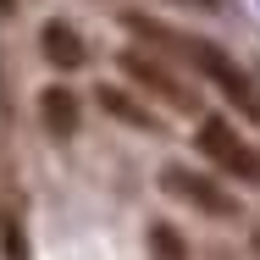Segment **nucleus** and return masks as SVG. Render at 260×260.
Masks as SVG:
<instances>
[{"label":"nucleus","mask_w":260,"mask_h":260,"mask_svg":"<svg viewBox=\"0 0 260 260\" xmlns=\"http://www.w3.org/2000/svg\"><path fill=\"white\" fill-rule=\"evenodd\" d=\"M122 72H127L133 83H144L150 94H160L166 105H177V111H188V105H194V94H188V89H183V83H177V78L160 67V61H150V55L127 50V55H122Z\"/></svg>","instance_id":"4"},{"label":"nucleus","mask_w":260,"mask_h":260,"mask_svg":"<svg viewBox=\"0 0 260 260\" xmlns=\"http://www.w3.org/2000/svg\"><path fill=\"white\" fill-rule=\"evenodd\" d=\"M39 116H45V127H50L55 139H72V133H78V94L61 89V83L45 89V94H39Z\"/></svg>","instance_id":"6"},{"label":"nucleus","mask_w":260,"mask_h":260,"mask_svg":"<svg viewBox=\"0 0 260 260\" xmlns=\"http://www.w3.org/2000/svg\"><path fill=\"white\" fill-rule=\"evenodd\" d=\"M100 105L111 111V116H122L127 127H139V133H155V116H150L144 105H133L127 94H122V89H100Z\"/></svg>","instance_id":"7"},{"label":"nucleus","mask_w":260,"mask_h":260,"mask_svg":"<svg viewBox=\"0 0 260 260\" xmlns=\"http://www.w3.org/2000/svg\"><path fill=\"white\" fill-rule=\"evenodd\" d=\"M11 6H17V0H0V11H11Z\"/></svg>","instance_id":"10"},{"label":"nucleus","mask_w":260,"mask_h":260,"mask_svg":"<svg viewBox=\"0 0 260 260\" xmlns=\"http://www.w3.org/2000/svg\"><path fill=\"white\" fill-rule=\"evenodd\" d=\"M160 183H166V194H177L183 205L205 210V216H238V205L210 183V177H200V172H188V166H166L160 172Z\"/></svg>","instance_id":"3"},{"label":"nucleus","mask_w":260,"mask_h":260,"mask_svg":"<svg viewBox=\"0 0 260 260\" xmlns=\"http://www.w3.org/2000/svg\"><path fill=\"white\" fill-rule=\"evenodd\" d=\"M255 255H260V233H255Z\"/></svg>","instance_id":"11"},{"label":"nucleus","mask_w":260,"mask_h":260,"mask_svg":"<svg viewBox=\"0 0 260 260\" xmlns=\"http://www.w3.org/2000/svg\"><path fill=\"white\" fill-rule=\"evenodd\" d=\"M39 45H45V55H50V67H61V72H78V67L89 61L83 39H78V28H67V22H45Z\"/></svg>","instance_id":"5"},{"label":"nucleus","mask_w":260,"mask_h":260,"mask_svg":"<svg viewBox=\"0 0 260 260\" xmlns=\"http://www.w3.org/2000/svg\"><path fill=\"white\" fill-rule=\"evenodd\" d=\"M150 255L155 260H188V244H183V233L172 221H155L150 227Z\"/></svg>","instance_id":"8"},{"label":"nucleus","mask_w":260,"mask_h":260,"mask_svg":"<svg viewBox=\"0 0 260 260\" xmlns=\"http://www.w3.org/2000/svg\"><path fill=\"white\" fill-rule=\"evenodd\" d=\"M183 55H188V61L205 72V78H216V83H221V94L238 105L244 116H255V122H260V100H255V89H249V78H244V72H238L227 55L216 50V45H205V39H183Z\"/></svg>","instance_id":"2"},{"label":"nucleus","mask_w":260,"mask_h":260,"mask_svg":"<svg viewBox=\"0 0 260 260\" xmlns=\"http://www.w3.org/2000/svg\"><path fill=\"white\" fill-rule=\"evenodd\" d=\"M188 6H205V11H210V6H216V0H188Z\"/></svg>","instance_id":"9"},{"label":"nucleus","mask_w":260,"mask_h":260,"mask_svg":"<svg viewBox=\"0 0 260 260\" xmlns=\"http://www.w3.org/2000/svg\"><path fill=\"white\" fill-rule=\"evenodd\" d=\"M194 139H200V150H205L221 172H233V177H244V183H260V155L227 127V122H221V116H205Z\"/></svg>","instance_id":"1"}]
</instances>
